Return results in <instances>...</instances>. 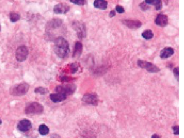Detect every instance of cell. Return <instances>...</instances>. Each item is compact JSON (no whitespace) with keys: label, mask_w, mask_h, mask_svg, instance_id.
I'll return each instance as SVG.
<instances>
[{"label":"cell","mask_w":184,"mask_h":138,"mask_svg":"<svg viewBox=\"0 0 184 138\" xmlns=\"http://www.w3.org/2000/svg\"><path fill=\"white\" fill-rule=\"evenodd\" d=\"M34 92L36 93H40L41 95H45L49 92L47 88H44L42 87H38L34 90Z\"/></svg>","instance_id":"obj_22"},{"label":"cell","mask_w":184,"mask_h":138,"mask_svg":"<svg viewBox=\"0 0 184 138\" xmlns=\"http://www.w3.org/2000/svg\"><path fill=\"white\" fill-rule=\"evenodd\" d=\"M142 37L144 39H145L147 40H149L154 37V34L151 30L147 29V30H144L142 33Z\"/></svg>","instance_id":"obj_20"},{"label":"cell","mask_w":184,"mask_h":138,"mask_svg":"<svg viewBox=\"0 0 184 138\" xmlns=\"http://www.w3.org/2000/svg\"><path fill=\"white\" fill-rule=\"evenodd\" d=\"M83 51V44L80 42H76L73 50V57H79L82 55Z\"/></svg>","instance_id":"obj_16"},{"label":"cell","mask_w":184,"mask_h":138,"mask_svg":"<svg viewBox=\"0 0 184 138\" xmlns=\"http://www.w3.org/2000/svg\"><path fill=\"white\" fill-rule=\"evenodd\" d=\"M155 23L158 26L164 27L168 23V18L166 15L159 14L155 19Z\"/></svg>","instance_id":"obj_13"},{"label":"cell","mask_w":184,"mask_h":138,"mask_svg":"<svg viewBox=\"0 0 184 138\" xmlns=\"http://www.w3.org/2000/svg\"><path fill=\"white\" fill-rule=\"evenodd\" d=\"M66 95H64L61 93H52L50 94V98L51 100L54 102H63L66 99Z\"/></svg>","instance_id":"obj_15"},{"label":"cell","mask_w":184,"mask_h":138,"mask_svg":"<svg viewBox=\"0 0 184 138\" xmlns=\"http://www.w3.org/2000/svg\"><path fill=\"white\" fill-rule=\"evenodd\" d=\"M108 3L103 0H96L94 2V6L96 8L101 10H105L108 7Z\"/></svg>","instance_id":"obj_17"},{"label":"cell","mask_w":184,"mask_h":138,"mask_svg":"<svg viewBox=\"0 0 184 138\" xmlns=\"http://www.w3.org/2000/svg\"><path fill=\"white\" fill-rule=\"evenodd\" d=\"M2 124V120L0 119V125H1V124Z\"/></svg>","instance_id":"obj_32"},{"label":"cell","mask_w":184,"mask_h":138,"mask_svg":"<svg viewBox=\"0 0 184 138\" xmlns=\"http://www.w3.org/2000/svg\"><path fill=\"white\" fill-rule=\"evenodd\" d=\"M116 11L119 13V14H123L125 12V9L124 8L121 6V5H117L116 7Z\"/></svg>","instance_id":"obj_28"},{"label":"cell","mask_w":184,"mask_h":138,"mask_svg":"<svg viewBox=\"0 0 184 138\" xmlns=\"http://www.w3.org/2000/svg\"><path fill=\"white\" fill-rule=\"evenodd\" d=\"M173 74L175 75V78L177 79V81H179V67H177L173 69Z\"/></svg>","instance_id":"obj_25"},{"label":"cell","mask_w":184,"mask_h":138,"mask_svg":"<svg viewBox=\"0 0 184 138\" xmlns=\"http://www.w3.org/2000/svg\"><path fill=\"white\" fill-rule=\"evenodd\" d=\"M28 55V48L25 45H21L17 49L15 57L18 62H22L26 60Z\"/></svg>","instance_id":"obj_8"},{"label":"cell","mask_w":184,"mask_h":138,"mask_svg":"<svg viewBox=\"0 0 184 138\" xmlns=\"http://www.w3.org/2000/svg\"><path fill=\"white\" fill-rule=\"evenodd\" d=\"M151 138H161V136L157 134H154L152 136H151Z\"/></svg>","instance_id":"obj_31"},{"label":"cell","mask_w":184,"mask_h":138,"mask_svg":"<svg viewBox=\"0 0 184 138\" xmlns=\"http://www.w3.org/2000/svg\"><path fill=\"white\" fill-rule=\"evenodd\" d=\"M78 69V65L77 63H73L71 64V71L72 74H75L77 71Z\"/></svg>","instance_id":"obj_26"},{"label":"cell","mask_w":184,"mask_h":138,"mask_svg":"<svg viewBox=\"0 0 184 138\" xmlns=\"http://www.w3.org/2000/svg\"><path fill=\"white\" fill-rule=\"evenodd\" d=\"M50 138H61V137L57 134H53L50 136Z\"/></svg>","instance_id":"obj_30"},{"label":"cell","mask_w":184,"mask_h":138,"mask_svg":"<svg viewBox=\"0 0 184 138\" xmlns=\"http://www.w3.org/2000/svg\"><path fill=\"white\" fill-rule=\"evenodd\" d=\"M82 101L87 105L97 106L98 104L99 98L97 93L94 92L85 93L82 98Z\"/></svg>","instance_id":"obj_7"},{"label":"cell","mask_w":184,"mask_h":138,"mask_svg":"<svg viewBox=\"0 0 184 138\" xmlns=\"http://www.w3.org/2000/svg\"><path fill=\"white\" fill-rule=\"evenodd\" d=\"M145 2L148 5H154L157 10H161L163 7L162 2L160 0H152V1H145Z\"/></svg>","instance_id":"obj_18"},{"label":"cell","mask_w":184,"mask_h":138,"mask_svg":"<svg viewBox=\"0 0 184 138\" xmlns=\"http://www.w3.org/2000/svg\"><path fill=\"white\" fill-rule=\"evenodd\" d=\"M54 50L56 55L61 58L68 57L70 51L68 42L62 37H58L55 40Z\"/></svg>","instance_id":"obj_1"},{"label":"cell","mask_w":184,"mask_h":138,"mask_svg":"<svg viewBox=\"0 0 184 138\" xmlns=\"http://www.w3.org/2000/svg\"><path fill=\"white\" fill-rule=\"evenodd\" d=\"M0 30H1V24H0Z\"/></svg>","instance_id":"obj_33"},{"label":"cell","mask_w":184,"mask_h":138,"mask_svg":"<svg viewBox=\"0 0 184 138\" xmlns=\"http://www.w3.org/2000/svg\"><path fill=\"white\" fill-rule=\"evenodd\" d=\"M174 54V50L171 47H165L161 50L160 57L161 59H167Z\"/></svg>","instance_id":"obj_14"},{"label":"cell","mask_w":184,"mask_h":138,"mask_svg":"<svg viewBox=\"0 0 184 138\" xmlns=\"http://www.w3.org/2000/svg\"><path fill=\"white\" fill-rule=\"evenodd\" d=\"M70 2L77 5H84L87 3V2L84 0H75V1H70Z\"/></svg>","instance_id":"obj_24"},{"label":"cell","mask_w":184,"mask_h":138,"mask_svg":"<svg viewBox=\"0 0 184 138\" xmlns=\"http://www.w3.org/2000/svg\"><path fill=\"white\" fill-rule=\"evenodd\" d=\"M20 18H21V16L18 13L14 12H10L9 19L10 21L12 22H16L20 19Z\"/></svg>","instance_id":"obj_21"},{"label":"cell","mask_w":184,"mask_h":138,"mask_svg":"<svg viewBox=\"0 0 184 138\" xmlns=\"http://www.w3.org/2000/svg\"><path fill=\"white\" fill-rule=\"evenodd\" d=\"M63 21L59 19H54L47 22L45 25V29L47 31H50L52 29L58 28L61 26Z\"/></svg>","instance_id":"obj_9"},{"label":"cell","mask_w":184,"mask_h":138,"mask_svg":"<svg viewBox=\"0 0 184 138\" xmlns=\"http://www.w3.org/2000/svg\"><path fill=\"white\" fill-rule=\"evenodd\" d=\"M70 7L65 3H61L55 5L54 12L56 14H65L70 10Z\"/></svg>","instance_id":"obj_11"},{"label":"cell","mask_w":184,"mask_h":138,"mask_svg":"<svg viewBox=\"0 0 184 138\" xmlns=\"http://www.w3.org/2000/svg\"><path fill=\"white\" fill-rule=\"evenodd\" d=\"M38 132L42 136H46L49 133L50 129L45 124H41L38 127Z\"/></svg>","instance_id":"obj_19"},{"label":"cell","mask_w":184,"mask_h":138,"mask_svg":"<svg viewBox=\"0 0 184 138\" xmlns=\"http://www.w3.org/2000/svg\"><path fill=\"white\" fill-rule=\"evenodd\" d=\"M76 90V86L74 84H66L57 86L55 88L56 93H61L64 95H72Z\"/></svg>","instance_id":"obj_4"},{"label":"cell","mask_w":184,"mask_h":138,"mask_svg":"<svg viewBox=\"0 0 184 138\" xmlns=\"http://www.w3.org/2000/svg\"><path fill=\"white\" fill-rule=\"evenodd\" d=\"M43 106L40 103L31 102L27 104L24 111L26 114H35L42 113L43 111Z\"/></svg>","instance_id":"obj_5"},{"label":"cell","mask_w":184,"mask_h":138,"mask_svg":"<svg viewBox=\"0 0 184 138\" xmlns=\"http://www.w3.org/2000/svg\"><path fill=\"white\" fill-rule=\"evenodd\" d=\"M29 85L27 83L19 84L10 88V94L12 96H22L28 92Z\"/></svg>","instance_id":"obj_2"},{"label":"cell","mask_w":184,"mask_h":138,"mask_svg":"<svg viewBox=\"0 0 184 138\" xmlns=\"http://www.w3.org/2000/svg\"><path fill=\"white\" fill-rule=\"evenodd\" d=\"M173 134L176 136H178L179 134V126L178 125H175V126H172V127Z\"/></svg>","instance_id":"obj_27"},{"label":"cell","mask_w":184,"mask_h":138,"mask_svg":"<svg viewBox=\"0 0 184 138\" xmlns=\"http://www.w3.org/2000/svg\"><path fill=\"white\" fill-rule=\"evenodd\" d=\"M122 23L126 27L131 29H137L142 26V22L137 19H123Z\"/></svg>","instance_id":"obj_10"},{"label":"cell","mask_w":184,"mask_h":138,"mask_svg":"<svg viewBox=\"0 0 184 138\" xmlns=\"http://www.w3.org/2000/svg\"><path fill=\"white\" fill-rule=\"evenodd\" d=\"M32 127V123L28 119H24L19 121L17 124V129L22 132L29 131Z\"/></svg>","instance_id":"obj_12"},{"label":"cell","mask_w":184,"mask_h":138,"mask_svg":"<svg viewBox=\"0 0 184 138\" xmlns=\"http://www.w3.org/2000/svg\"><path fill=\"white\" fill-rule=\"evenodd\" d=\"M72 26L76 31L78 38L83 39L87 36V29L84 23L83 22L76 21L73 22Z\"/></svg>","instance_id":"obj_3"},{"label":"cell","mask_w":184,"mask_h":138,"mask_svg":"<svg viewBox=\"0 0 184 138\" xmlns=\"http://www.w3.org/2000/svg\"><path fill=\"white\" fill-rule=\"evenodd\" d=\"M139 7L140 8V9L142 10L143 11H147V10L150 9V5H147L145 1L139 4Z\"/></svg>","instance_id":"obj_23"},{"label":"cell","mask_w":184,"mask_h":138,"mask_svg":"<svg viewBox=\"0 0 184 138\" xmlns=\"http://www.w3.org/2000/svg\"><path fill=\"white\" fill-rule=\"evenodd\" d=\"M137 64L140 68L146 69L150 73H157L161 71L159 67H158L156 65L144 60H138Z\"/></svg>","instance_id":"obj_6"},{"label":"cell","mask_w":184,"mask_h":138,"mask_svg":"<svg viewBox=\"0 0 184 138\" xmlns=\"http://www.w3.org/2000/svg\"><path fill=\"white\" fill-rule=\"evenodd\" d=\"M109 17H110V18H112L114 16H115L116 15V11L115 10H111L109 12Z\"/></svg>","instance_id":"obj_29"}]
</instances>
